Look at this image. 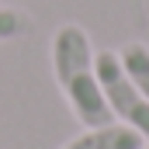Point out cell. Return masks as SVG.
I'll return each mask as SVG.
<instances>
[{
	"instance_id": "3957f363",
	"label": "cell",
	"mask_w": 149,
	"mask_h": 149,
	"mask_svg": "<svg viewBox=\"0 0 149 149\" xmlns=\"http://www.w3.org/2000/svg\"><path fill=\"white\" fill-rule=\"evenodd\" d=\"M142 135L121 121H111V125H101V128H87L80 132L76 139H70L63 149H142Z\"/></svg>"
},
{
	"instance_id": "5b68a950",
	"label": "cell",
	"mask_w": 149,
	"mask_h": 149,
	"mask_svg": "<svg viewBox=\"0 0 149 149\" xmlns=\"http://www.w3.org/2000/svg\"><path fill=\"white\" fill-rule=\"evenodd\" d=\"M35 28V17L21 7H0V45L3 42H14V38H24Z\"/></svg>"
},
{
	"instance_id": "7a4b0ae2",
	"label": "cell",
	"mask_w": 149,
	"mask_h": 149,
	"mask_svg": "<svg viewBox=\"0 0 149 149\" xmlns=\"http://www.w3.org/2000/svg\"><path fill=\"white\" fill-rule=\"evenodd\" d=\"M94 70H97V80H101V90H104V101H108L111 114L121 125L135 128L142 139H149V101L128 80L118 52H108V49L94 52Z\"/></svg>"
},
{
	"instance_id": "8992f818",
	"label": "cell",
	"mask_w": 149,
	"mask_h": 149,
	"mask_svg": "<svg viewBox=\"0 0 149 149\" xmlns=\"http://www.w3.org/2000/svg\"><path fill=\"white\" fill-rule=\"evenodd\" d=\"M142 149H146V146H142Z\"/></svg>"
},
{
	"instance_id": "277c9868",
	"label": "cell",
	"mask_w": 149,
	"mask_h": 149,
	"mask_svg": "<svg viewBox=\"0 0 149 149\" xmlns=\"http://www.w3.org/2000/svg\"><path fill=\"white\" fill-rule=\"evenodd\" d=\"M118 59H121L128 80L142 90V97L149 101V45L146 42H128V45H121Z\"/></svg>"
},
{
	"instance_id": "6da1fadb",
	"label": "cell",
	"mask_w": 149,
	"mask_h": 149,
	"mask_svg": "<svg viewBox=\"0 0 149 149\" xmlns=\"http://www.w3.org/2000/svg\"><path fill=\"white\" fill-rule=\"evenodd\" d=\"M52 73H56V83L70 111L76 114L83 128H101L114 121L111 108L104 101V90H101V80H97V70H94L90 35L73 21L59 24L52 35Z\"/></svg>"
}]
</instances>
